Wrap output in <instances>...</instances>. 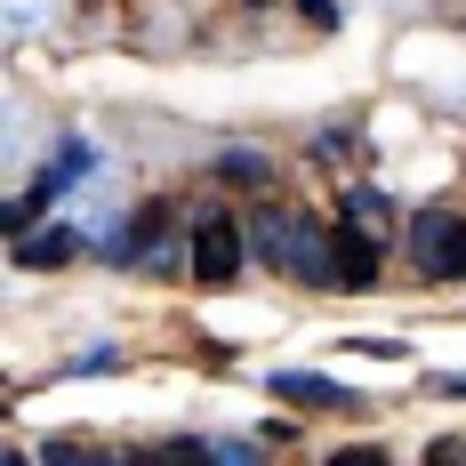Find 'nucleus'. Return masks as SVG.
<instances>
[{"label": "nucleus", "instance_id": "nucleus-12", "mask_svg": "<svg viewBox=\"0 0 466 466\" xmlns=\"http://www.w3.org/2000/svg\"><path fill=\"white\" fill-rule=\"evenodd\" d=\"M129 466H218V459H209V434H186V442H145Z\"/></svg>", "mask_w": 466, "mask_h": 466}, {"label": "nucleus", "instance_id": "nucleus-10", "mask_svg": "<svg viewBox=\"0 0 466 466\" xmlns=\"http://www.w3.org/2000/svg\"><path fill=\"white\" fill-rule=\"evenodd\" d=\"M81 177H89V137H65V145H56V161L41 169V193L56 201V193H65V186H81Z\"/></svg>", "mask_w": 466, "mask_h": 466}, {"label": "nucleus", "instance_id": "nucleus-6", "mask_svg": "<svg viewBox=\"0 0 466 466\" xmlns=\"http://www.w3.org/2000/svg\"><path fill=\"white\" fill-rule=\"evenodd\" d=\"M274 394L281 402H314V410H354V386H338L322 370H274Z\"/></svg>", "mask_w": 466, "mask_h": 466}, {"label": "nucleus", "instance_id": "nucleus-8", "mask_svg": "<svg viewBox=\"0 0 466 466\" xmlns=\"http://www.w3.org/2000/svg\"><path fill=\"white\" fill-rule=\"evenodd\" d=\"M346 226L370 233V241H386V233H394V201H386L378 186H346Z\"/></svg>", "mask_w": 466, "mask_h": 466}, {"label": "nucleus", "instance_id": "nucleus-13", "mask_svg": "<svg viewBox=\"0 0 466 466\" xmlns=\"http://www.w3.org/2000/svg\"><path fill=\"white\" fill-rule=\"evenodd\" d=\"M41 466H121V459H105V451H89V442H56Z\"/></svg>", "mask_w": 466, "mask_h": 466}, {"label": "nucleus", "instance_id": "nucleus-9", "mask_svg": "<svg viewBox=\"0 0 466 466\" xmlns=\"http://www.w3.org/2000/svg\"><path fill=\"white\" fill-rule=\"evenodd\" d=\"M73 249H81V233H73V226H41V233L16 241V266H65Z\"/></svg>", "mask_w": 466, "mask_h": 466}, {"label": "nucleus", "instance_id": "nucleus-18", "mask_svg": "<svg viewBox=\"0 0 466 466\" xmlns=\"http://www.w3.org/2000/svg\"><path fill=\"white\" fill-rule=\"evenodd\" d=\"M426 386H434V394H466V370H434Z\"/></svg>", "mask_w": 466, "mask_h": 466}, {"label": "nucleus", "instance_id": "nucleus-1", "mask_svg": "<svg viewBox=\"0 0 466 466\" xmlns=\"http://www.w3.org/2000/svg\"><path fill=\"white\" fill-rule=\"evenodd\" d=\"M402 249H410V266L426 281H466V218L459 209H419Z\"/></svg>", "mask_w": 466, "mask_h": 466}, {"label": "nucleus", "instance_id": "nucleus-7", "mask_svg": "<svg viewBox=\"0 0 466 466\" xmlns=\"http://www.w3.org/2000/svg\"><path fill=\"white\" fill-rule=\"evenodd\" d=\"M289 226H298V209H274V201H266V209L249 218V258H258V266H289Z\"/></svg>", "mask_w": 466, "mask_h": 466}, {"label": "nucleus", "instance_id": "nucleus-17", "mask_svg": "<svg viewBox=\"0 0 466 466\" xmlns=\"http://www.w3.org/2000/svg\"><path fill=\"white\" fill-rule=\"evenodd\" d=\"M298 8H306V16H314L322 33H329V25H338V0H298Z\"/></svg>", "mask_w": 466, "mask_h": 466}, {"label": "nucleus", "instance_id": "nucleus-19", "mask_svg": "<svg viewBox=\"0 0 466 466\" xmlns=\"http://www.w3.org/2000/svg\"><path fill=\"white\" fill-rule=\"evenodd\" d=\"M8 466H33V459H25V451H8Z\"/></svg>", "mask_w": 466, "mask_h": 466}, {"label": "nucleus", "instance_id": "nucleus-3", "mask_svg": "<svg viewBox=\"0 0 466 466\" xmlns=\"http://www.w3.org/2000/svg\"><path fill=\"white\" fill-rule=\"evenodd\" d=\"M177 218H186L177 201H145L137 218L121 226L113 258H121V266H169V241H177Z\"/></svg>", "mask_w": 466, "mask_h": 466}, {"label": "nucleus", "instance_id": "nucleus-5", "mask_svg": "<svg viewBox=\"0 0 466 466\" xmlns=\"http://www.w3.org/2000/svg\"><path fill=\"white\" fill-rule=\"evenodd\" d=\"M329 249H338V289H370V281H378V266H386V241L354 233L346 218L329 226Z\"/></svg>", "mask_w": 466, "mask_h": 466}, {"label": "nucleus", "instance_id": "nucleus-2", "mask_svg": "<svg viewBox=\"0 0 466 466\" xmlns=\"http://www.w3.org/2000/svg\"><path fill=\"white\" fill-rule=\"evenodd\" d=\"M241 258H249V226L226 218V209H201V218H193V281L226 289V281L241 274Z\"/></svg>", "mask_w": 466, "mask_h": 466}, {"label": "nucleus", "instance_id": "nucleus-15", "mask_svg": "<svg viewBox=\"0 0 466 466\" xmlns=\"http://www.w3.org/2000/svg\"><path fill=\"white\" fill-rule=\"evenodd\" d=\"M322 466H386V451H370V442H346V451H329Z\"/></svg>", "mask_w": 466, "mask_h": 466}, {"label": "nucleus", "instance_id": "nucleus-11", "mask_svg": "<svg viewBox=\"0 0 466 466\" xmlns=\"http://www.w3.org/2000/svg\"><path fill=\"white\" fill-rule=\"evenodd\" d=\"M218 177H226V186H274V161H266V153H258V145H233V153H218Z\"/></svg>", "mask_w": 466, "mask_h": 466}, {"label": "nucleus", "instance_id": "nucleus-4", "mask_svg": "<svg viewBox=\"0 0 466 466\" xmlns=\"http://www.w3.org/2000/svg\"><path fill=\"white\" fill-rule=\"evenodd\" d=\"M289 281H314V289H338V249H329V226H314V209H298L289 226Z\"/></svg>", "mask_w": 466, "mask_h": 466}, {"label": "nucleus", "instance_id": "nucleus-16", "mask_svg": "<svg viewBox=\"0 0 466 466\" xmlns=\"http://www.w3.org/2000/svg\"><path fill=\"white\" fill-rule=\"evenodd\" d=\"M426 466H466V442H434V451H426Z\"/></svg>", "mask_w": 466, "mask_h": 466}, {"label": "nucleus", "instance_id": "nucleus-14", "mask_svg": "<svg viewBox=\"0 0 466 466\" xmlns=\"http://www.w3.org/2000/svg\"><path fill=\"white\" fill-rule=\"evenodd\" d=\"M209 459H218V466H266V459H258V442H209Z\"/></svg>", "mask_w": 466, "mask_h": 466}]
</instances>
